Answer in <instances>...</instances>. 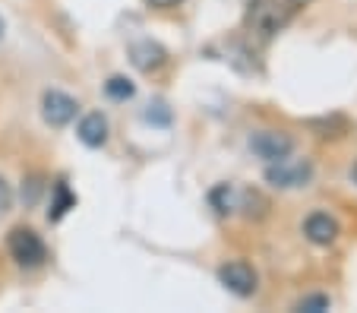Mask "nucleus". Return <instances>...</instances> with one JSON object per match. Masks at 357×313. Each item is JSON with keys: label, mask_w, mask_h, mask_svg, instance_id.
Listing matches in <instances>:
<instances>
[{"label": "nucleus", "mask_w": 357, "mask_h": 313, "mask_svg": "<svg viewBox=\"0 0 357 313\" xmlns=\"http://www.w3.org/2000/svg\"><path fill=\"white\" fill-rule=\"evenodd\" d=\"M218 282L228 288L231 294L237 298H253L257 294V273H253V266L243 263V259H231L218 269Z\"/></svg>", "instance_id": "5"}, {"label": "nucleus", "mask_w": 357, "mask_h": 313, "mask_svg": "<svg viewBox=\"0 0 357 313\" xmlns=\"http://www.w3.org/2000/svg\"><path fill=\"white\" fill-rule=\"evenodd\" d=\"M303 7H307V0H253L247 10V29L266 41L275 32H282Z\"/></svg>", "instance_id": "1"}, {"label": "nucleus", "mask_w": 357, "mask_h": 313, "mask_svg": "<svg viewBox=\"0 0 357 313\" xmlns=\"http://www.w3.org/2000/svg\"><path fill=\"white\" fill-rule=\"evenodd\" d=\"M76 108H79L76 98H70L61 89H47L45 98H41V117H45V123H51V127H67L76 117Z\"/></svg>", "instance_id": "6"}, {"label": "nucleus", "mask_w": 357, "mask_h": 313, "mask_svg": "<svg viewBox=\"0 0 357 313\" xmlns=\"http://www.w3.org/2000/svg\"><path fill=\"white\" fill-rule=\"evenodd\" d=\"M105 92H108L114 102H127V98H133V82L130 79H123V76H111L108 82H105Z\"/></svg>", "instance_id": "12"}, {"label": "nucleus", "mask_w": 357, "mask_h": 313, "mask_svg": "<svg viewBox=\"0 0 357 313\" xmlns=\"http://www.w3.org/2000/svg\"><path fill=\"white\" fill-rule=\"evenodd\" d=\"M303 234L317 247H329V244H335V238H338V222L332 215H326V212H313V215L303 222Z\"/></svg>", "instance_id": "8"}, {"label": "nucleus", "mask_w": 357, "mask_h": 313, "mask_svg": "<svg viewBox=\"0 0 357 313\" xmlns=\"http://www.w3.org/2000/svg\"><path fill=\"white\" fill-rule=\"evenodd\" d=\"M130 61H133L136 70H142V73H152V70L165 67V61H168V51H165L162 45H155L152 38H142V41H136L133 48H130Z\"/></svg>", "instance_id": "7"}, {"label": "nucleus", "mask_w": 357, "mask_h": 313, "mask_svg": "<svg viewBox=\"0 0 357 313\" xmlns=\"http://www.w3.org/2000/svg\"><path fill=\"white\" fill-rule=\"evenodd\" d=\"M0 35H3V22H0Z\"/></svg>", "instance_id": "17"}, {"label": "nucleus", "mask_w": 357, "mask_h": 313, "mask_svg": "<svg viewBox=\"0 0 357 313\" xmlns=\"http://www.w3.org/2000/svg\"><path fill=\"white\" fill-rule=\"evenodd\" d=\"M329 307H332V300L326 294H307V298L297 300V310H307V313H323Z\"/></svg>", "instance_id": "13"}, {"label": "nucleus", "mask_w": 357, "mask_h": 313, "mask_svg": "<svg viewBox=\"0 0 357 313\" xmlns=\"http://www.w3.org/2000/svg\"><path fill=\"white\" fill-rule=\"evenodd\" d=\"M10 206H13V190H10L7 181L0 177V212H7Z\"/></svg>", "instance_id": "15"}, {"label": "nucleus", "mask_w": 357, "mask_h": 313, "mask_svg": "<svg viewBox=\"0 0 357 313\" xmlns=\"http://www.w3.org/2000/svg\"><path fill=\"white\" fill-rule=\"evenodd\" d=\"M310 130L317 133L319 139H335V137H344V133H348V121L338 117V114L317 117V121H310Z\"/></svg>", "instance_id": "10"}, {"label": "nucleus", "mask_w": 357, "mask_h": 313, "mask_svg": "<svg viewBox=\"0 0 357 313\" xmlns=\"http://www.w3.org/2000/svg\"><path fill=\"white\" fill-rule=\"evenodd\" d=\"M250 149L263 162H282L294 152V137L284 133V130H259V133L250 137Z\"/></svg>", "instance_id": "4"}, {"label": "nucleus", "mask_w": 357, "mask_h": 313, "mask_svg": "<svg viewBox=\"0 0 357 313\" xmlns=\"http://www.w3.org/2000/svg\"><path fill=\"white\" fill-rule=\"evenodd\" d=\"M266 181L272 187H282V190H294V187H307L313 181V165L310 162H269L266 171Z\"/></svg>", "instance_id": "3"}, {"label": "nucleus", "mask_w": 357, "mask_h": 313, "mask_svg": "<svg viewBox=\"0 0 357 313\" xmlns=\"http://www.w3.org/2000/svg\"><path fill=\"white\" fill-rule=\"evenodd\" d=\"M152 111H146V121L149 123H168L171 121V114H168V108H165L162 102H155V105H149Z\"/></svg>", "instance_id": "14"}, {"label": "nucleus", "mask_w": 357, "mask_h": 313, "mask_svg": "<svg viewBox=\"0 0 357 313\" xmlns=\"http://www.w3.org/2000/svg\"><path fill=\"white\" fill-rule=\"evenodd\" d=\"M79 139L89 146V149H101V146L108 143V121H105V114L92 111V114L82 117L79 121Z\"/></svg>", "instance_id": "9"}, {"label": "nucleus", "mask_w": 357, "mask_h": 313, "mask_svg": "<svg viewBox=\"0 0 357 313\" xmlns=\"http://www.w3.org/2000/svg\"><path fill=\"white\" fill-rule=\"evenodd\" d=\"M54 193H57V199L51 203V212H47V218H54V222H57V218H63V215H67V212L76 206V197L70 193L67 181H57V184H54Z\"/></svg>", "instance_id": "11"}, {"label": "nucleus", "mask_w": 357, "mask_h": 313, "mask_svg": "<svg viewBox=\"0 0 357 313\" xmlns=\"http://www.w3.org/2000/svg\"><path fill=\"white\" fill-rule=\"evenodd\" d=\"M354 177H357V168H354Z\"/></svg>", "instance_id": "18"}, {"label": "nucleus", "mask_w": 357, "mask_h": 313, "mask_svg": "<svg viewBox=\"0 0 357 313\" xmlns=\"http://www.w3.org/2000/svg\"><path fill=\"white\" fill-rule=\"evenodd\" d=\"M149 7H155V10H171V7H177L181 0H146Z\"/></svg>", "instance_id": "16"}, {"label": "nucleus", "mask_w": 357, "mask_h": 313, "mask_svg": "<svg viewBox=\"0 0 357 313\" xmlns=\"http://www.w3.org/2000/svg\"><path fill=\"white\" fill-rule=\"evenodd\" d=\"M7 250H10V257H13L16 263L29 266V269H32V266H41L47 259L45 241H41L32 228H13L10 238H7Z\"/></svg>", "instance_id": "2"}]
</instances>
